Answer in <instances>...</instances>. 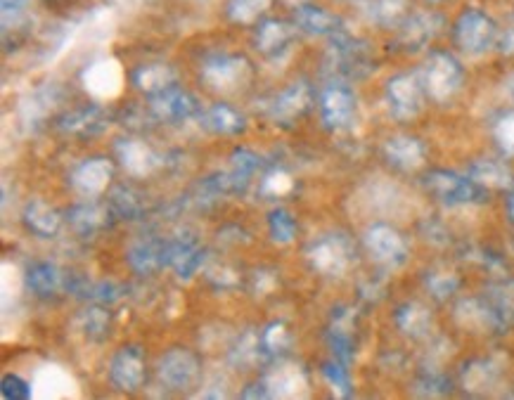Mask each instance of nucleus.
Returning a JSON list of instances; mask_svg holds the SVG:
<instances>
[{
    "label": "nucleus",
    "instance_id": "24",
    "mask_svg": "<svg viewBox=\"0 0 514 400\" xmlns=\"http://www.w3.org/2000/svg\"><path fill=\"white\" fill-rule=\"evenodd\" d=\"M384 157L394 169L398 171H415L424 164V145L417 138H410V135H394V138L387 140L384 145Z\"/></svg>",
    "mask_w": 514,
    "mask_h": 400
},
{
    "label": "nucleus",
    "instance_id": "20",
    "mask_svg": "<svg viewBox=\"0 0 514 400\" xmlns=\"http://www.w3.org/2000/svg\"><path fill=\"white\" fill-rule=\"evenodd\" d=\"M313 105V90L306 81H297L282 90L278 98L273 100L271 116L280 124H292L301 114H306Z\"/></svg>",
    "mask_w": 514,
    "mask_h": 400
},
{
    "label": "nucleus",
    "instance_id": "47",
    "mask_svg": "<svg viewBox=\"0 0 514 400\" xmlns=\"http://www.w3.org/2000/svg\"><path fill=\"white\" fill-rule=\"evenodd\" d=\"M268 230H271V237L278 244H289L297 235V221H294L292 214L285 209H275L268 216Z\"/></svg>",
    "mask_w": 514,
    "mask_h": 400
},
{
    "label": "nucleus",
    "instance_id": "3",
    "mask_svg": "<svg viewBox=\"0 0 514 400\" xmlns=\"http://www.w3.org/2000/svg\"><path fill=\"white\" fill-rule=\"evenodd\" d=\"M455 43L469 57L486 55L498 43V27L486 12L477 8L465 10L455 22Z\"/></svg>",
    "mask_w": 514,
    "mask_h": 400
},
{
    "label": "nucleus",
    "instance_id": "14",
    "mask_svg": "<svg viewBox=\"0 0 514 400\" xmlns=\"http://www.w3.org/2000/svg\"><path fill=\"white\" fill-rule=\"evenodd\" d=\"M266 386L268 398H306L308 377L304 367L297 363H278L266 377L261 379Z\"/></svg>",
    "mask_w": 514,
    "mask_h": 400
},
{
    "label": "nucleus",
    "instance_id": "44",
    "mask_svg": "<svg viewBox=\"0 0 514 400\" xmlns=\"http://www.w3.org/2000/svg\"><path fill=\"white\" fill-rule=\"evenodd\" d=\"M323 377L325 382L330 384V389L337 393L339 398H349L353 389H351V377H349V365L339 363L337 358L327 360L323 365Z\"/></svg>",
    "mask_w": 514,
    "mask_h": 400
},
{
    "label": "nucleus",
    "instance_id": "27",
    "mask_svg": "<svg viewBox=\"0 0 514 400\" xmlns=\"http://www.w3.org/2000/svg\"><path fill=\"white\" fill-rule=\"evenodd\" d=\"M109 126V114L102 107H81L60 119L64 133L74 135H98Z\"/></svg>",
    "mask_w": 514,
    "mask_h": 400
},
{
    "label": "nucleus",
    "instance_id": "39",
    "mask_svg": "<svg viewBox=\"0 0 514 400\" xmlns=\"http://www.w3.org/2000/svg\"><path fill=\"white\" fill-rule=\"evenodd\" d=\"M79 329L88 341H102L107 339L109 329H112V318H109V313L100 306L86 308V311L79 315Z\"/></svg>",
    "mask_w": 514,
    "mask_h": 400
},
{
    "label": "nucleus",
    "instance_id": "17",
    "mask_svg": "<svg viewBox=\"0 0 514 400\" xmlns=\"http://www.w3.org/2000/svg\"><path fill=\"white\" fill-rule=\"evenodd\" d=\"M353 339H356V311L353 308H339V311H334L330 329H327V344H330L332 356L339 363L351 365Z\"/></svg>",
    "mask_w": 514,
    "mask_h": 400
},
{
    "label": "nucleus",
    "instance_id": "42",
    "mask_svg": "<svg viewBox=\"0 0 514 400\" xmlns=\"http://www.w3.org/2000/svg\"><path fill=\"white\" fill-rule=\"evenodd\" d=\"M261 341H263V348H266L268 358H278L292 348V334H289L285 322H271V325L261 332Z\"/></svg>",
    "mask_w": 514,
    "mask_h": 400
},
{
    "label": "nucleus",
    "instance_id": "8",
    "mask_svg": "<svg viewBox=\"0 0 514 400\" xmlns=\"http://www.w3.org/2000/svg\"><path fill=\"white\" fill-rule=\"evenodd\" d=\"M365 247L379 266L401 268L408 258V244L398 232L387 223H375L365 235Z\"/></svg>",
    "mask_w": 514,
    "mask_h": 400
},
{
    "label": "nucleus",
    "instance_id": "49",
    "mask_svg": "<svg viewBox=\"0 0 514 400\" xmlns=\"http://www.w3.org/2000/svg\"><path fill=\"white\" fill-rule=\"evenodd\" d=\"M0 396L5 400H27L34 396V386L24 382L19 374H5L3 382H0Z\"/></svg>",
    "mask_w": 514,
    "mask_h": 400
},
{
    "label": "nucleus",
    "instance_id": "40",
    "mask_svg": "<svg viewBox=\"0 0 514 400\" xmlns=\"http://www.w3.org/2000/svg\"><path fill=\"white\" fill-rule=\"evenodd\" d=\"M370 17L382 27H398L408 17V0H372Z\"/></svg>",
    "mask_w": 514,
    "mask_h": 400
},
{
    "label": "nucleus",
    "instance_id": "9",
    "mask_svg": "<svg viewBox=\"0 0 514 400\" xmlns=\"http://www.w3.org/2000/svg\"><path fill=\"white\" fill-rule=\"evenodd\" d=\"M422 100H424V83L420 76L415 74H401L394 76L387 83V102L391 114L401 121L415 119L422 112Z\"/></svg>",
    "mask_w": 514,
    "mask_h": 400
},
{
    "label": "nucleus",
    "instance_id": "10",
    "mask_svg": "<svg viewBox=\"0 0 514 400\" xmlns=\"http://www.w3.org/2000/svg\"><path fill=\"white\" fill-rule=\"evenodd\" d=\"M150 109L159 121H166V124H181V121H188L192 116L199 114V102L195 95L173 83V86L162 90V93L152 95Z\"/></svg>",
    "mask_w": 514,
    "mask_h": 400
},
{
    "label": "nucleus",
    "instance_id": "34",
    "mask_svg": "<svg viewBox=\"0 0 514 400\" xmlns=\"http://www.w3.org/2000/svg\"><path fill=\"white\" fill-rule=\"evenodd\" d=\"M24 280H27V289H31L38 299H50V296H55L62 287L60 270L48 261L34 263V266L29 268V273L24 275Z\"/></svg>",
    "mask_w": 514,
    "mask_h": 400
},
{
    "label": "nucleus",
    "instance_id": "50",
    "mask_svg": "<svg viewBox=\"0 0 514 400\" xmlns=\"http://www.w3.org/2000/svg\"><path fill=\"white\" fill-rule=\"evenodd\" d=\"M83 296H91L93 301H100V303H114L121 299V287L114 285V282H95V285H86V289H83Z\"/></svg>",
    "mask_w": 514,
    "mask_h": 400
},
{
    "label": "nucleus",
    "instance_id": "30",
    "mask_svg": "<svg viewBox=\"0 0 514 400\" xmlns=\"http://www.w3.org/2000/svg\"><path fill=\"white\" fill-rule=\"evenodd\" d=\"M128 266L140 275H150L154 270L166 266V242L162 240H143L128 249Z\"/></svg>",
    "mask_w": 514,
    "mask_h": 400
},
{
    "label": "nucleus",
    "instance_id": "25",
    "mask_svg": "<svg viewBox=\"0 0 514 400\" xmlns=\"http://www.w3.org/2000/svg\"><path fill=\"white\" fill-rule=\"evenodd\" d=\"M503 377V363L498 358L472 360L462 370V386L467 393H488Z\"/></svg>",
    "mask_w": 514,
    "mask_h": 400
},
{
    "label": "nucleus",
    "instance_id": "28",
    "mask_svg": "<svg viewBox=\"0 0 514 400\" xmlns=\"http://www.w3.org/2000/svg\"><path fill=\"white\" fill-rule=\"evenodd\" d=\"M394 320H396V327L410 339H424L429 332H432V325H434L429 308L417 301H408L403 303V306H398Z\"/></svg>",
    "mask_w": 514,
    "mask_h": 400
},
{
    "label": "nucleus",
    "instance_id": "19",
    "mask_svg": "<svg viewBox=\"0 0 514 400\" xmlns=\"http://www.w3.org/2000/svg\"><path fill=\"white\" fill-rule=\"evenodd\" d=\"M204 251L192 237H178L166 242V266L173 268L181 280H192L197 270L204 266Z\"/></svg>",
    "mask_w": 514,
    "mask_h": 400
},
{
    "label": "nucleus",
    "instance_id": "21",
    "mask_svg": "<svg viewBox=\"0 0 514 400\" xmlns=\"http://www.w3.org/2000/svg\"><path fill=\"white\" fill-rule=\"evenodd\" d=\"M31 386H34L36 398H69V396H76V393H79L76 391L79 386H76L72 374H69L60 365L38 367Z\"/></svg>",
    "mask_w": 514,
    "mask_h": 400
},
{
    "label": "nucleus",
    "instance_id": "22",
    "mask_svg": "<svg viewBox=\"0 0 514 400\" xmlns=\"http://www.w3.org/2000/svg\"><path fill=\"white\" fill-rule=\"evenodd\" d=\"M294 24H297L299 31H304L308 36H325L332 38L337 36L339 31H344L342 19L325 8H318V5H299L294 10Z\"/></svg>",
    "mask_w": 514,
    "mask_h": 400
},
{
    "label": "nucleus",
    "instance_id": "29",
    "mask_svg": "<svg viewBox=\"0 0 514 400\" xmlns=\"http://www.w3.org/2000/svg\"><path fill=\"white\" fill-rule=\"evenodd\" d=\"M455 320L469 332H491L496 329L491 303L486 299H465L455 306Z\"/></svg>",
    "mask_w": 514,
    "mask_h": 400
},
{
    "label": "nucleus",
    "instance_id": "18",
    "mask_svg": "<svg viewBox=\"0 0 514 400\" xmlns=\"http://www.w3.org/2000/svg\"><path fill=\"white\" fill-rule=\"evenodd\" d=\"M121 83H124V72L114 60L95 62L83 74V86L98 100L117 98L121 93Z\"/></svg>",
    "mask_w": 514,
    "mask_h": 400
},
{
    "label": "nucleus",
    "instance_id": "52",
    "mask_svg": "<svg viewBox=\"0 0 514 400\" xmlns=\"http://www.w3.org/2000/svg\"><path fill=\"white\" fill-rule=\"evenodd\" d=\"M496 140L505 154H514V114H505L496 124Z\"/></svg>",
    "mask_w": 514,
    "mask_h": 400
},
{
    "label": "nucleus",
    "instance_id": "23",
    "mask_svg": "<svg viewBox=\"0 0 514 400\" xmlns=\"http://www.w3.org/2000/svg\"><path fill=\"white\" fill-rule=\"evenodd\" d=\"M441 19L436 15H427V12H420V15L406 17V22L401 24V34H398V43L408 50V53H417V50L427 48L432 43V38L439 34Z\"/></svg>",
    "mask_w": 514,
    "mask_h": 400
},
{
    "label": "nucleus",
    "instance_id": "48",
    "mask_svg": "<svg viewBox=\"0 0 514 400\" xmlns=\"http://www.w3.org/2000/svg\"><path fill=\"white\" fill-rule=\"evenodd\" d=\"M460 287V277L455 273H448V270H434V273L427 275V289L436 296L439 301H446L448 296H453Z\"/></svg>",
    "mask_w": 514,
    "mask_h": 400
},
{
    "label": "nucleus",
    "instance_id": "2",
    "mask_svg": "<svg viewBox=\"0 0 514 400\" xmlns=\"http://www.w3.org/2000/svg\"><path fill=\"white\" fill-rule=\"evenodd\" d=\"M199 79L214 93L233 95L252 81V62L244 55H211L199 69Z\"/></svg>",
    "mask_w": 514,
    "mask_h": 400
},
{
    "label": "nucleus",
    "instance_id": "16",
    "mask_svg": "<svg viewBox=\"0 0 514 400\" xmlns=\"http://www.w3.org/2000/svg\"><path fill=\"white\" fill-rule=\"evenodd\" d=\"M117 157L124 166L126 173L136 178H145L150 176L162 166V157L152 150L145 140L138 138H124L117 143Z\"/></svg>",
    "mask_w": 514,
    "mask_h": 400
},
{
    "label": "nucleus",
    "instance_id": "31",
    "mask_svg": "<svg viewBox=\"0 0 514 400\" xmlns=\"http://www.w3.org/2000/svg\"><path fill=\"white\" fill-rule=\"evenodd\" d=\"M24 223L27 228L38 237H55L62 228V216L43 199H31V202L24 206Z\"/></svg>",
    "mask_w": 514,
    "mask_h": 400
},
{
    "label": "nucleus",
    "instance_id": "32",
    "mask_svg": "<svg viewBox=\"0 0 514 400\" xmlns=\"http://www.w3.org/2000/svg\"><path fill=\"white\" fill-rule=\"evenodd\" d=\"M259 166H261V159L256 157L254 152L237 150L233 154V166H230V171L221 178V190L242 192L244 187L252 183L254 173L259 171Z\"/></svg>",
    "mask_w": 514,
    "mask_h": 400
},
{
    "label": "nucleus",
    "instance_id": "57",
    "mask_svg": "<svg viewBox=\"0 0 514 400\" xmlns=\"http://www.w3.org/2000/svg\"><path fill=\"white\" fill-rule=\"evenodd\" d=\"M505 88H507V93H510V98L514 100V74H510V79H507Z\"/></svg>",
    "mask_w": 514,
    "mask_h": 400
},
{
    "label": "nucleus",
    "instance_id": "35",
    "mask_svg": "<svg viewBox=\"0 0 514 400\" xmlns=\"http://www.w3.org/2000/svg\"><path fill=\"white\" fill-rule=\"evenodd\" d=\"M133 83H136L138 90H143L152 98V95L162 93L169 86L176 83V72L169 67V64H143L133 72Z\"/></svg>",
    "mask_w": 514,
    "mask_h": 400
},
{
    "label": "nucleus",
    "instance_id": "53",
    "mask_svg": "<svg viewBox=\"0 0 514 400\" xmlns=\"http://www.w3.org/2000/svg\"><path fill=\"white\" fill-rule=\"evenodd\" d=\"M112 209L117 211L121 218H131L138 214V202L133 199L131 190H117L112 197Z\"/></svg>",
    "mask_w": 514,
    "mask_h": 400
},
{
    "label": "nucleus",
    "instance_id": "36",
    "mask_svg": "<svg viewBox=\"0 0 514 400\" xmlns=\"http://www.w3.org/2000/svg\"><path fill=\"white\" fill-rule=\"evenodd\" d=\"M107 218H109L107 206L93 202V199H88V202L83 204H76L74 209L69 211V223H72L81 235H93V232L102 230L107 225Z\"/></svg>",
    "mask_w": 514,
    "mask_h": 400
},
{
    "label": "nucleus",
    "instance_id": "26",
    "mask_svg": "<svg viewBox=\"0 0 514 400\" xmlns=\"http://www.w3.org/2000/svg\"><path fill=\"white\" fill-rule=\"evenodd\" d=\"M469 178L484 190H510L514 185V173L510 166L496 159H479L469 166Z\"/></svg>",
    "mask_w": 514,
    "mask_h": 400
},
{
    "label": "nucleus",
    "instance_id": "46",
    "mask_svg": "<svg viewBox=\"0 0 514 400\" xmlns=\"http://www.w3.org/2000/svg\"><path fill=\"white\" fill-rule=\"evenodd\" d=\"M31 0H0L3 8V34L22 29L29 22Z\"/></svg>",
    "mask_w": 514,
    "mask_h": 400
},
{
    "label": "nucleus",
    "instance_id": "54",
    "mask_svg": "<svg viewBox=\"0 0 514 400\" xmlns=\"http://www.w3.org/2000/svg\"><path fill=\"white\" fill-rule=\"evenodd\" d=\"M207 277H209L211 282H214L216 287H233L235 282H237L235 273H233V270H228V268H209L207 270Z\"/></svg>",
    "mask_w": 514,
    "mask_h": 400
},
{
    "label": "nucleus",
    "instance_id": "7",
    "mask_svg": "<svg viewBox=\"0 0 514 400\" xmlns=\"http://www.w3.org/2000/svg\"><path fill=\"white\" fill-rule=\"evenodd\" d=\"M351 242L344 235H327L320 237L316 244H311L308 249V261H311L313 270H318L320 275L337 277L344 275L346 268L351 263Z\"/></svg>",
    "mask_w": 514,
    "mask_h": 400
},
{
    "label": "nucleus",
    "instance_id": "41",
    "mask_svg": "<svg viewBox=\"0 0 514 400\" xmlns=\"http://www.w3.org/2000/svg\"><path fill=\"white\" fill-rule=\"evenodd\" d=\"M53 95L48 90H36L29 98L19 102V114H22V121L27 126H36L38 121L46 119V114L53 109Z\"/></svg>",
    "mask_w": 514,
    "mask_h": 400
},
{
    "label": "nucleus",
    "instance_id": "37",
    "mask_svg": "<svg viewBox=\"0 0 514 400\" xmlns=\"http://www.w3.org/2000/svg\"><path fill=\"white\" fill-rule=\"evenodd\" d=\"M493 318H496V332H505L514 325V282H500L488 292Z\"/></svg>",
    "mask_w": 514,
    "mask_h": 400
},
{
    "label": "nucleus",
    "instance_id": "11",
    "mask_svg": "<svg viewBox=\"0 0 514 400\" xmlns=\"http://www.w3.org/2000/svg\"><path fill=\"white\" fill-rule=\"evenodd\" d=\"M320 112H323V124L330 131H349L353 121H356V95L346 86L332 83L320 98Z\"/></svg>",
    "mask_w": 514,
    "mask_h": 400
},
{
    "label": "nucleus",
    "instance_id": "33",
    "mask_svg": "<svg viewBox=\"0 0 514 400\" xmlns=\"http://www.w3.org/2000/svg\"><path fill=\"white\" fill-rule=\"evenodd\" d=\"M263 358H268L266 348H263L261 334H256L254 329H247L237 337L233 351H230V363L240 370H254Z\"/></svg>",
    "mask_w": 514,
    "mask_h": 400
},
{
    "label": "nucleus",
    "instance_id": "15",
    "mask_svg": "<svg viewBox=\"0 0 514 400\" xmlns=\"http://www.w3.org/2000/svg\"><path fill=\"white\" fill-rule=\"evenodd\" d=\"M112 176H114L112 161L93 157V159L81 161V164L76 166L72 173V187L81 197L93 199L107 190V185L112 183Z\"/></svg>",
    "mask_w": 514,
    "mask_h": 400
},
{
    "label": "nucleus",
    "instance_id": "55",
    "mask_svg": "<svg viewBox=\"0 0 514 400\" xmlns=\"http://www.w3.org/2000/svg\"><path fill=\"white\" fill-rule=\"evenodd\" d=\"M278 287V280H275V275L273 273H256V277H254V289H256V296H266V294H271L273 289Z\"/></svg>",
    "mask_w": 514,
    "mask_h": 400
},
{
    "label": "nucleus",
    "instance_id": "5",
    "mask_svg": "<svg viewBox=\"0 0 514 400\" xmlns=\"http://www.w3.org/2000/svg\"><path fill=\"white\" fill-rule=\"evenodd\" d=\"M424 187L446 206H467L484 202V187L472 178H462L453 171H429L422 178Z\"/></svg>",
    "mask_w": 514,
    "mask_h": 400
},
{
    "label": "nucleus",
    "instance_id": "45",
    "mask_svg": "<svg viewBox=\"0 0 514 400\" xmlns=\"http://www.w3.org/2000/svg\"><path fill=\"white\" fill-rule=\"evenodd\" d=\"M415 393L417 396H446V393H451V379L443 372L434 370V367H429L415 382Z\"/></svg>",
    "mask_w": 514,
    "mask_h": 400
},
{
    "label": "nucleus",
    "instance_id": "6",
    "mask_svg": "<svg viewBox=\"0 0 514 400\" xmlns=\"http://www.w3.org/2000/svg\"><path fill=\"white\" fill-rule=\"evenodd\" d=\"M199 377H202V365L188 348H171L159 360V379L166 389L188 391L199 382Z\"/></svg>",
    "mask_w": 514,
    "mask_h": 400
},
{
    "label": "nucleus",
    "instance_id": "58",
    "mask_svg": "<svg viewBox=\"0 0 514 400\" xmlns=\"http://www.w3.org/2000/svg\"><path fill=\"white\" fill-rule=\"evenodd\" d=\"M507 216H510L512 221H514V195L507 199Z\"/></svg>",
    "mask_w": 514,
    "mask_h": 400
},
{
    "label": "nucleus",
    "instance_id": "43",
    "mask_svg": "<svg viewBox=\"0 0 514 400\" xmlns=\"http://www.w3.org/2000/svg\"><path fill=\"white\" fill-rule=\"evenodd\" d=\"M273 0H228V17L235 24H252L271 8Z\"/></svg>",
    "mask_w": 514,
    "mask_h": 400
},
{
    "label": "nucleus",
    "instance_id": "13",
    "mask_svg": "<svg viewBox=\"0 0 514 400\" xmlns=\"http://www.w3.org/2000/svg\"><path fill=\"white\" fill-rule=\"evenodd\" d=\"M109 382L119 391L133 393L145 382V356L138 346L119 348L109 365Z\"/></svg>",
    "mask_w": 514,
    "mask_h": 400
},
{
    "label": "nucleus",
    "instance_id": "51",
    "mask_svg": "<svg viewBox=\"0 0 514 400\" xmlns=\"http://www.w3.org/2000/svg\"><path fill=\"white\" fill-rule=\"evenodd\" d=\"M292 187H294V180L285 171H273L271 176H266V180H263V192H268V195L273 197L289 195Z\"/></svg>",
    "mask_w": 514,
    "mask_h": 400
},
{
    "label": "nucleus",
    "instance_id": "56",
    "mask_svg": "<svg viewBox=\"0 0 514 400\" xmlns=\"http://www.w3.org/2000/svg\"><path fill=\"white\" fill-rule=\"evenodd\" d=\"M498 48L503 50V53H514V29H510V31H505L503 36L498 34Z\"/></svg>",
    "mask_w": 514,
    "mask_h": 400
},
{
    "label": "nucleus",
    "instance_id": "1",
    "mask_svg": "<svg viewBox=\"0 0 514 400\" xmlns=\"http://www.w3.org/2000/svg\"><path fill=\"white\" fill-rule=\"evenodd\" d=\"M327 69L339 79H363L372 72V53L370 45L358 41L339 31L337 36L330 38V50H327Z\"/></svg>",
    "mask_w": 514,
    "mask_h": 400
},
{
    "label": "nucleus",
    "instance_id": "38",
    "mask_svg": "<svg viewBox=\"0 0 514 400\" xmlns=\"http://www.w3.org/2000/svg\"><path fill=\"white\" fill-rule=\"evenodd\" d=\"M199 119H202V126L207 128L209 133H216V135H235L244 128L242 116L226 105L209 107L207 112L199 116Z\"/></svg>",
    "mask_w": 514,
    "mask_h": 400
},
{
    "label": "nucleus",
    "instance_id": "4",
    "mask_svg": "<svg viewBox=\"0 0 514 400\" xmlns=\"http://www.w3.org/2000/svg\"><path fill=\"white\" fill-rule=\"evenodd\" d=\"M465 72H462L460 62L448 53H432L427 64H424L422 83L429 98L436 102H448L460 93Z\"/></svg>",
    "mask_w": 514,
    "mask_h": 400
},
{
    "label": "nucleus",
    "instance_id": "12",
    "mask_svg": "<svg viewBox=\"0 0 514 400\" xmlns=\"http://www.w3.org/2000/svg\"><path fill=\"white\" fill-rule=\"evenodd\" d=\"M297 24L280 22V19H268L256 29V50L271 62H280L292 53L294 41H297Z\"/></svg>",
    "mask_w": 514,
    "mask_h": 400
}]
</instances>
